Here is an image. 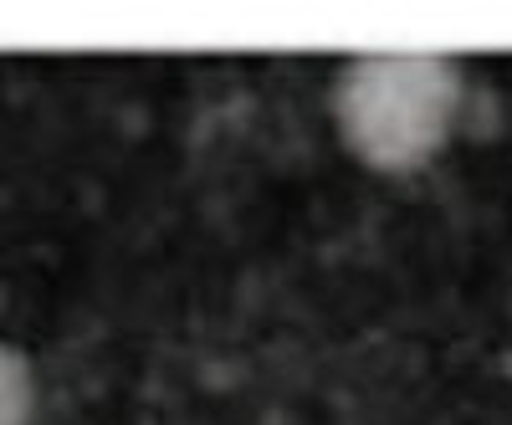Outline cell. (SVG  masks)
I'll return each mask as SVG.
<instances>
[{"label": "cell", "instance_id": "2", "mask_svg": "<svg viewBox=\"0 0 512 425\" xmlns=\"http://www.w3.org/2000/svg\"><path fill=\"white\" fill-rule=\"evenodd\" d=\"M36 420V369L31 359L0 338V425H31Z\"/></svg>", "mask_w": 512, "mask_h": 425}, {"label": "cell", "instance_id": "1", "mask_svg": "<svg viewBox=\"0 0 512 425\" xmlns=\"http://www.w3.org/2000/svg\"><path fill=\"white\" fill-rule=\"evenodd\" d=\"M466 98L461 67L436 52H369L333 82V123L349 154L379 175L431 164Z\"/></svg>", "mask_w": 512, "mask_h": 425}]
</instances>
